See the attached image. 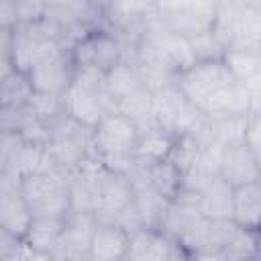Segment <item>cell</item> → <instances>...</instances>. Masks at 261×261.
Wrapping results in <instances>:
<instances>
[{"label": "cell", "mask_w": 261, "mask_h": 261, "mask_svg": "<svg viewBox=\"0 0 261 261\" xmlns=\"http://www.w3.org/2000/svg\"><path fill=\"white\" fill-rule=\"evenodd\" d=\"M175 86L202 116L228 118L259 114L253 110L247 88L228 73L222 61L194 63L177 77Z\"/></svg>", "instance_id": "1"}, {"label": "cell", "mask_w": 261, "mask_h": 261, "mask_svg": "<svg viewBox=\"0 0 261 261\" xmlns=\"http://www.w3.org/2000/svg\"><path fill=\"white\" fill-rule=\"evenodd\" d=\"M67 116L96 128L106 116L116 112V102L106 88V73L86 67H75L73 80L63 94Z\"/></svg>", "instance_id": "2"}, {"label": "cell", "mask_w": 261, "mask_h": 261, "mask_svg": "<svg viewBox=\"0 0 261 261\" xmlns=\"http://www.w3.org/2000/svg\"><path fill=\"white\" fill-rule=\"evenodd\" d=\"M212 33L224 49L261 51V2H216Z\"/></svg>", "instance_id": "3"}, {"label": "cell", "mask_w": 261, "mask_h": 261, "mask_svg": "<svg viewBox=\"0 0 261 261\" xmlns=\"http://www.w3.org/2000/svg\"><path fill=\"white\" fill-rule=\"evenodd\" d=\"M139 128L126 116L114 112L94 128V151L100 163L112 171L126 175L137 159Z\"/></svg>", "instance_id": "4"}, {"label": "cell", "mask_w": 261, "mask_h": 261, "mask_svg": "<svg viewBox=\"0 0 261 261\" xmlns=\"http://www.w3.org/2000/svg\"><path fill=\"white\" fill-rule=\"evenodd\" d=\"M69 171L53 165L49 171L20 179V192L33 216L65 218L69 214Z\"/></svg>", "instance_id": "5"}, {"label": "cell", "mask_w": 261, "mask_h": 261, "mask_svg": "<svg viewBox=\"0 0 261 261\" xmlns=\"http://www.w3.org/2000/svg\"><path fill=\"white\" fill-rule=\"evenodd\" d=\"M45 151L57 167L71 173L82 161L96 155L94 128H90L65 114L51 128V139H49Z\"/></svg>", "instance_id": "6"}, {"label": "cell", "mask_w": 261, "mask_h": 261, "mask_svg": "<svg viewBox=\"0 0 261 261\" xmlns=\"http://www.w3.org/2000/svg\"><path fill=\"white\" fill-rule=\"evenodd\" d=\"M155 10L163 29L188 41L212 31L216 18V2H155Z\"/></svg>", "instance_id": "7"}, {"label": "cell", "mask_w": 261, "mask_h": 261, "mask_svg": "<svg viewBox=\"0 0 261 261\" xmlns=\"http://www.w3.org/2000/svg\"><path fill=\"white\" fill-rule=\"evenodd\" d=\"M151 116L159 128L167 130L175 139L192 133L202 118V114L179 92L177 86H169V88H163L153 94Z\"/></svg>", "instance_id": "8"}, {"label": "cell", "mask_w": 261, "mask_h": 261, "mask_svg": "<svg viewBox=\"0 0 261 261\" xmlns=\"http://www.w3.org/2000/svg\"><path fill=\"white\" fill-rule=\"evenodd\" d=\"M69 55L75 67H86V69L108 73L116 63H120V45L108 29L98 27V29H92L71 49Z\"/></svg>", "instance_id": "9"}, {"label": "cell", "mask_w": 261, "mask_h": 261, "mask_svg": "<svg viewBox=\"0 0 261 261\" xmlns=\"http://www.w3.org/2000/svg\"><path fill=\"white\" fill-rule=\"evenodd\" d=\"M133 202V186L126 175L106 171L92 196V216L98 224H114L116 216Z\"/></svg>", "instance_id": "10"}, {"label": "cell", "mask_w": 261, "mask_h": 261, "mask_svg": "<svg viewBox=\"0 0 261 261\" xmlns=\"http://www.w3.org/2000/svg\"><path fill=\"white\" fill-rule=\"evenodd\" d=\"M96 220L86 212H69L65 216V228L51 251L59 261H82L88 259V247Z\"/></svg>", "instance_id": "11"}, {"label": "cell", "mask_w": 261, "mask_h": 261, "mask_svg": "<svg viewBox=\"0 0 261 261\" xmlns=\"http://www.w3.org/2000/svg\"><path fill=\"white\" fill-rule=\"evenodd\" d=\"M31 222V212L20 192V181L10 175H0V226L22 239Z\"/></svg>", "instance_id": "12"}, {"label": "cell", "mask_w": 261, "mask_h": 261, "mask_svg": "<svg viewBox=\"0 0 261 261\" xmlns=\"http://www.w3.org/2000/svg\"><path fill=\"white\" fill-rule=\"evenodd\" d=\"M218 177L224 179L230 188L251 184V181H259L261 179L259 157L253 155L245 143L224 147L222 155H220Z\"/></svg>", "instance_id": "13"}, {"label": "cell", "mask_w": 261, "mask_h": 261, "mask_svg": "<svg viewBox=\"0 0 261 261\" xmlns=\"http://www.w3.org/2000/svg\"><path fill=\"white\" fill-rule=\"evenodd\" d=\"M75 65L69 53H61L55 59H49L29 71L33 90L39 94H51V96H63L73 80Z\"/></svg>", "instance_id": "14"}, {"label": "cell", "mask_w": 261, "mask_h": 261, "mask_svg": "<svg viewBox=\"0 0 261 261\" xmlns=\"http://www.w3.org/2000/svg\"><path fill=\"white\" fill-rule=\"evenodd\" d=\"M128 234L116 224H98L92 232L88 259L90 261H120L126 257Z\"/></svg>", "instance_id": "15"}, {"label": "cell", "mask_w": 261, "mask_h": 261, "mask_svg": "<svg viewBox=\"0 0 261 261\" xmlns=\"http://www.w3.org/2000/svg\"><path fill=\"white\" fill-rule=\"evenodd\" d=\"M175 243L161 230L143 228L128 239L126 259L128 261H167Z\"/></svg>", "instance_id": "16"}, {"label": "cell", "mask_w": 261, "mask_h": 261, "mask_svg": "<svg viewBox=\"0 0 261 261\" xmlns=\"http://www.w3.org/2000/svg\"><path fill=\"white\" fill-rule=\"evenodd\" d=\"M232 222L239 228L259 230L261 220V181L232 188Z\"/></svg>", "instance_id": "17"}, {"label": "cell", "mask_w": 261, "mask_h": 261, "mask_svg": "<svg viewBox=\"0 0 261 261\" xmlns=\"http://www.w3.org/2000/svg\"><path fill=\"white\" fill-rule=\"evenodd\" d=\"M198 210L206 218H230L232 214V188L216 177H210L198 192Z\"/></svg>", "instance_id": "18"}, {"label": "cell", "mask_w": 261, "mask_h": 261, "mask_svg": "<svg viewBox=\"0 0 261 261\" xmlns=\"http://www.w3.org/2000/svg\"><path fill=\"white\" fill-rule=\"evenodd\" d=\"M139 128V143H137V159L145 161V163H157L167 159L175 137L169 135L167 130L159 128L155 124V120L143 122L137 126Z\"/></svg>", "instance_id": "19"}, {"label": "cell", "mask_w": 261, "mask_h": 261, "mask_svg": "<svg viewBox=\"0 0 261 261\" xmlns=\"http://www.w3.org/2000/svg\"><path fill=\"white\" fill-rule=\"evenodd\" d=\"M65 228V218L53 216H33L29 228L22 237V243L31 251H45L51 253Z\"/></svg>", "instance_id": "20"}, {"label": "cell", "mask_w": 261, "mask_h": 261, "mask_svg": "<svg viewBox=\"0 0 261 261\" xmlns=\"http://www.w3.org/2000/svg\"><path fill=\"white\" fill-rule=\"evenodd\" d=\"M133 206L141 216L143 228H153V230H161L165 212L169 202L163 200L153 188L151 184H143L133 188Z\"/></svg>", "instance_id": "21"}, {"label": "cell", "mask_w": 261, "mask_h": 261, "mask_svg": "<svg viewBox=\"0 0 261 261\" xmlns=\"http://www.w3.org/2000/svg\"><path fill=\"white\" fill-rule=\"evenodd\" d=\"M222 63L228 69V73L241 84L261 77V51L226 49L222 55Z\"/></svg>", "instance_id": "22"}, {"label": "cell", "mask_w": 261, "mask_h": 261, "mask_svg": "<svg viewBox=\"0 0 261 261\" xmlns=\"http://www.w3.org/2000/svg\"><path fill=\"white\" fill-rule=\"evenodd\" d=\"M149 184L163 200L173 202L184 188V173L171 161L163 159L149 167Z\"/></svg>", "instance_id": "23"}, {"label": "cell", "mask_w": 261, "mask_h": 261, "mask_svg": "<svg viewBox=\"0 0 261 261\" xmlns=\"http://www.w3.org/2000/svg\"><path fill=\"white\" fill-rule=\"evenodd\" d=\"M35 90L27 71L12 69L0 82V106H27Z\"/></svg>", "instance_id": "24"}, {"label": "cell", "mask_w": 261, "mask_h": 261, "mask_svg": "<svg viewBox=\"0 0 261 261\" xmlns=\"http://www.w3.org/2000/svg\"><path fill=\"white\" fill-rule=\"evenodd\" d=\"M106 88L110 92V96L114 98V102L118 104L122 98L130 96L133 92L141 90V80L137 73V67L133 63H116L108 73H106Z\"/></svg>", "instance_id": "25"}, {"label": "cell", "mask_w": 261, "mask_h": 261, "mask_svg": "<svg viewBox=\"0 0 261 261\" xmlns=\"http://www.w3.org/2000/svg\"><path fill=\"white\" fill-rule=\"evenodd\" d=\"M220 253L226 261H259V230L237 228L234 237Z\"/></svg>", "instance_id": "26"}, {"label": "cell", "mask_w": 261, "mask_h": 261, "mask_svg": "<svg viewBox=\"0 0 261 261\" xmlns=\"http://www.w3.org/2000/svg\"><path fill=\"white\" fill-rule=\"evenodd\" d=\"M29 108L33 112V116L37 120H41L43 124H47L49 128H53L67 112H65V104H63V96H51V94H39L35 92Z\"/></svg>", "instance_id": "27"}, {"label": "cell", "mask_w": 261, "mask_h": 261, "mask_svg": "<svg viewBox=\"0 0 261 261\" xmlns=\"http://www.w3.org/2000/svg\"><path fill=\"white\" fill-rule=\"evenodd\" d=\"M198 155H200V147H198L196 139L188 133V135H181V137L175 139V143H173V147L167 155V161H171L186 175L194 167Z\"/></svg>", "instance_id": "28"}, {"label": "cell", "mask_w": 261, "mask_h": 261, "mask_svg": "<svg viewBox=\"0 0 261 261\" xmlns=\"http://www.w3.org/2000/svg\"><path fill=\"white\" fill-rule=\"evenodd\" d=\"M190 43V51L194 55V61L196 63H204V61H222V55H224V45L214 37L212 31L204 33V35H198L194 39L188 41Z\"/></svg>", "instance_id": "29"}, {"label": "cell", "mask_w": 261, "mask_h": 261, "mask_svg": "<svg viewBox=\"0 0 261 261\" xmlns=\"http://www.w3.org/2000/svg\"><path fill=\"white\" fill-rule=\"evenodd\" d=\"M33 112L27 106H0V133L20 135L22 128L33 120Z\"/></svg>", "instance_id": "30"}, {"label": "cell", "mask_w": 261, "mask_h": 261, "mask_svg": "<svg viewBox=\"0 0 261 261\" xmlns=\"http://www.w3.org/2000/svg\"><path fill=\"white\" fill-rule=\"evenodd\" d=\"M16 6V24H27L45 14V2H14Z\"/></svg>", "instance_id": "31"}, {"label": "cell", "mask_w": 261, "mask_h": 261, "mask_svg": "<svg viewBox=\"0 0 261 261\" xmlns=\"http://www.w3.org/2000/svg\"><path fill=\"white\" fill-rule=\"evenodd\" d=\"M20 247H22V239L14 237L12 232H8L6 228L0 226V261L10 257V255H14Z\"/></svg>", "instance_id": "32"}, {"label": "cell", "mask_w": 261, "mask_h": 261, "mask_svg": "<svg viewBox=\"0 0 261 261\" xmlns=\"http://www.w3.org/2000/svg\"><path fill=\"white\" fill-rule=\"evenodd\" d=\"M0 27H16V6H14V2L0 0Z\"/></svg>", "instance_id": "33"}, {"label": "cell", "mask_w": 261, "mask_h": 261, "mask_svg": "<svg viewBox=\"0 0 261 261\" xmlns=\"http://www.w3.org/2000/svg\"><path fill=\"white\" fill-rule=\"evenodd\" d=\"M14 41V27H0V55L10 57Z\"/></svg>", "instance_id": "34"}, {"label": "cell", "mask_w": 261, "mask_h": 261, "mask_svg": "<svg viewBox=\"0 0 261 261\" xmlns=\"http://www.w3.org/2000/svg\"><path fill=\"white\" fill-rule=\"evenodd\" d=\"M27 261H59L53 253H45V251H31L27 253Z\"/></svg>", "instance_id": "35"}, {"label": "cell", "mask_w": 261, "mask_h": 261, "mask_svg": "<svg viewBox=\"0 0 261 261\" xmlns=\"http://www.w3.org/2000/svg\"><path fill=\"white\" fill-rule=\"evenodd\" d=\"M167 261H192V255L188 251H184L179 245H175L173 251H171V255L167 257Z\"/></svg>", "instance_id": "36"}, {"label": "cell", "mask_w": 261, "mask_h": 261, "mask_svg": "<svg viewBox=\"0 0 261 261\" xmlns=\"http://www.w3.org/2000/svg\"><path fill=\"white\" fill-rule=\"evenodd\" d=\"M14 69V65H12V59L10 57H6V55H0V82L10 73Z\"/></svg>", "instance_id": "37"}, {"label": "cell", "mask_w": 261, "mask_h": 261, "mask_svg": "<svg viewBox=\"0 0 261 261\" xmlns=\"http://www.w3.org/2000/svg\"><path fill=\"white\" fill-rule=\"evenodd\" d=\"M120 261H128V259H126V257H124V259H120Z\"/></svg>", "instance_id": "38"}]
</instances>
